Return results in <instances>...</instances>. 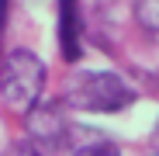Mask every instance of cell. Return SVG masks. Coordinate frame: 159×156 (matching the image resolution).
<instances>
[{"label": "cell", "instance_id": "7", "mask_svg": "<svg viewBox=\"0 0 159 156\" xmlns=\"http://www.w3.org/2000/svg\"><path fill=\"white\" fill-rule=\"evenodd\" d=\"M4 21H7V0H0V42H4Z\"/></svg>", "mask_w": 159, "mask_h": 156}, {"label": "cell", "instance_id": "5", "mask_svg": "<svg viewBox=\"0 0 159 156\" xmlns=\"http://www.w3.org/2000/svg\"><path fill=\"white\" fill-rule=\"evenodd\" d=\"M69 156H121V149H118L111 139H104L100 132H90V139L76 142Z\"/></svg>", "mask_w": 159, "mask_h": 156}, {"label": "cell", "instance_id": "3", "mask_svg": "<svg viewBox=\"0 0 159 156\" xmlns=\"http://www.w3.org/2000/svg\"><path fill=\"white\" fill-rule=\"evenodd\" d=\"M56 21H59V52L66 63H80L83 56V11L80 0H56Z\"/></svg>", "mask_w": 159, "mask_h": 156}, {"label": "cell", "instance_id": "4", "mask_svg": "<svg viewBox=\"0 0 159 156\" xmlns=\"http://www.w3.org/2000/svg\"><path fill=\"white\" fill-rule=\"evenodd\" d=\"M135 24L159 45V0H135Z\"/></svg>", "mask_w": 159, "mask_h": 156}, {"label": "cell", "instance_id": "2", "mask_svg": "<svg viewBox=\"0 0 159 156\" xmlns=\"http://www.w3.org/2000/svg\"><path fill=\"white\" fill-rule=\"evenodd\" d=\"M45 94V63L31 49H11L0 59V101L28 118Z\"/></svg>", "mask_w": 159, "mask_h": 156}, {"label": "cell", "instance_id": "1", "mask_svg": "<svg viewBox=\"0 0 159 156\" xmlns=\"http://www.w3.org/2000/svg\"><path fill=\"white\" fill-rule=\"evenodd\" d=\"M135 101L139 90L111 69H80L66 83V104L80 115H121Z\"/></svg>", "mask_w": 159, "mask_h": 156}, {"label": "cell", "instance_id": "6", "mask_svg": "<svg viewBox=\"0 0 159 156\" xmlns=\"http://www.w3.org/2000/svg\"><path fill=\"white\" fill-rule=\"evenodd\" d=\"M4 156H42V153H38V149H35V146H31L28 139H24V142H17V146H11V149H7Z\"/></svg>", "mask_w": 159, "mask_h": 156}]
</instances>
